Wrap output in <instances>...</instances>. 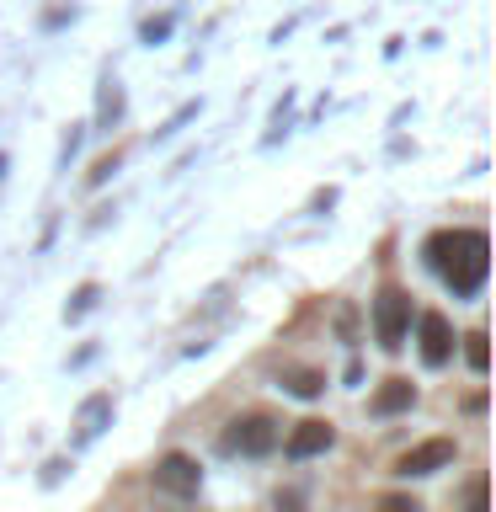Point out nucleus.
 <instances>
[{
  "label": "nucleus",
  "mask_w": 496,
  "mask_h": 512,
  "mask_svg": "<svg viewBox=\"0 0 496 512\" xmlns=\"http://www.w3.org/2000/svg\"><path fill=\"white\" fill-rule=\"evenodd\" d=\"M283 390L294 395V400H320V395H326V368L288 363V368H283Z\"/></svg>",
  "instance_id": "10"
},
{
  "label": "nucleus",
  "mask_w": 496,
  "mask_h": 512,
  "mask_svg": "<svg viewBox=\"0 0 496 512\" xmlns=\"http://www.w3.org/2000/svg\"><path fill=\"white\" fill-rule=\"evenodd\" d=\"M123 123V86L118 75H102V91H96V134H112Z\"/></svg>",
  "instance_id": "11"
},
{
  "label": "nucleus",
  "mask_w": 496,
  "mask_h": 512,
  "mask_svg": "<svg viewBox=\"0 0 496 512\" xmlns=\"http://www.w3.org/2000/svg\"><path fill=\"white\" fill-rule=\"evenodd\" d=\"M96 299H102V283H80L70 304H64V320H80V315H91L96 310Z\"/></svg>",
  "instance_id": "13"
},
{
  "label": "nucleus",
  "mask_w": 496,
  "mask_h": 512,
  "mask_svg": "<svg viewBox=\"0 0 496 512\" xmlns=\"http://www.w3.org/2000/svg\"><path fill=\"white\" fill-rule=\"evenodd\" d=\"M411 406H416V384L406 374L379 379V390L368 395V416H400V411H411Z\"/></svg>",
  "instance_id": "9"
},
{
  "label": "nucleus",
  "mask_w": 496,
  "mask_h": 512,
  "mask_svg": "<svg viewBox=\"0 0 496 512\" xmlns=\"http://www.w3.org/2000/svg\"><path fill=\"white\" fill-rule=\"evenodd\" d=\"M278 438H283L278 416L246 411V416H235V422L219 432V448H224V454H240V459H267L272 448H278Z\"/></svg>",
  "instance_id": "3"
},
{
  "label": "nucleus",
  "mask_w": 496,
  "mask_h": 512,
  "mask_svg": "<svg viewBox=\"0 0 496 512\" xmlns=\"http://www.w3.org/2000/svg\"><path fill=\"white\" fill-rule=\"evenodd\" d=\"M107 427H112V395H107V390H96V395L80 400V411H75V448L96 443Z\"/></svg>",
  "instance_id": "8"
},
{
  "label": "nucleus",
  "mask_w": 496,
  "mask_h": 512,
  "mask_svg": "<svg viewBox=\"0 0 496 512\" xmlns=\"http://www.w3.org/2000/svg\"><path fill=\"white\" fill-rule=\"evenodd\" d=\"M454 459H459V443H454V438H422L416 448H406V454L395 459V475H400V480H422V475L448 470Z\"/></svg>",
  "instance_id": "5"
},
{
  "label": "nucleus",
  "mask_w": 496,
  "mask_h": 512,
  "mask_svg": "<svg viewBox=\"0 0 496 512\" xmlns=\"http://www.w3.org/2000/svg\"><path fill=\"white\" fill-rule=\"evenodd\" d=\"M374 512H422V502L406 496V491H384L379 502H374Z\"/></svg>",
  "instance_id": "17"
},
{
  "label": "nucleus",
  "mask_w": 496,
  "mask_h": 512,
  "mask_svg": "<svg viewBox=\"0 0 496 512\" xmlns=\"http://www.w3.org/2000/svg\"><path fill=\"white\" fill-rule=\"evenodd\" d=\"M454 347H459V336H454V326H448L443 310H422V315H416V352H422L427 368H448V363H454Z\"/></svg>",
  "instance_id": "4"
},
{
  "label": "nucleus",
  "mask_w": 496,
  "mask_h": 512,
  "mask_svg": "<svg viewBox=\"0 0 496 512\" xmlns=\"http://www.w3.org/2000/svg\"><path fill=\"white\" fill-rule=\"evenodd\" d=\"M422 262L438 272L454 299H475L491 278V240L480 224H443L422 240Z\"/></svg>",
  "instance_id": "1"
},
{
  "label": "nucleus",
  "mask_w": 496,
  "mask_h": 512,
  "mask_svg": "<svg viewBox=\"0 0 496 512\" xmlns=\"http://www.w3.org/2000/svg\"><path fill=\"white\" fill-rule=\"evenodd\" d=\"M171 27H176V11H160V16H150V22L139 27V38H144V43H166Z\"/></svg>",
  "instance_id": "15"
},
{
  "label": "nucleus",
  "mask_w": 496,
  "mask_h": 512,
  "mask_svg": "<svg viewBox=\"0 0 496 512\" xmlns=\"http://www.w3.org/2000/svg\"><path fill=\"white\" fill-rule=\"evenodd\" d=\"M459 502H464V512H486V475H470V480H464Z\"/></svg>",
  "instance_id": "16"
},
{
  "label": "nucleus",
  "mask_w": 496,
  "mask_h": 512,
  "mask_svg": "<svg viewBox=\"0 0 496 512\" xmlns=\"http://www.w3.org/2000/svg\"><path fill=\"white\" fill-rule=\"evenodd\" d=\"M198 486H203V464L192 459V454H182V448H171V454H160V464H155V491H166V496H198Z\"/></svg>",
  "instance_id": "6"
},
{
  "label": "nucleus",
  "mask_w": 496,
  "mask_h": 512,
  "mask_svg": "<svg viewBox=\"0 0 496 512\" xmlns=\"http://www.w3.org/2000/svg\"><path fill=\"white\" fill-rule=\"evenodd\" d=\"M278 512H304V491H294V486L278 491Z\"/></svg>",
  "instance_id": "18"
},
{
  "label": "nucleus",
  "mask_w": 496,
  "mask_h": 512,
  "mask_svg": "<svg viewBox=\"0 0 496 512\" xmlns=\"http://www.w3.org/2000/svg\"><path fill=\"white\" fill-rule=\"evenodd\" d=\"M374 342L384 352H400L406 347V336H411V320H416V304L411 294L400 283H379V294H374Z\"/></svg>",
  "instance_id": "2"
},
{
  "label": "nucleus",
  "mask_w": 496,
  "mask_h": 512,
  "mask_svg": "<svg viewBox=\"0 0 496 512\" xmlns=\"http://www.w3.org/2000/svg\"><path fill=\"white\" fill-rule=\"evenodd\" d=\"M123 155H128V144H112L107 155H96V160H91V171H86V187H102L107 176H112V171L123 166Z\"/></svg>",
  "instance_id": "12"
},
{
  "label": "nucleus",
  "mask_w": 496,
  "mask_h": 512,
  "mask_svg": "<svg viewBox=\"0 0 496 512\" xmlns=\"http://www.w3.org/2000/svg\"><path fill=\"white\" fill-rule=\"evenodd\" d=\"M278 443H283V454L294 464H304V459L326 454V448L336 443V427L326 422V416H304V422H294V427H288V438H278Z\"/></svg>",
  "instance_id": "7"
},
{
  "label": "nucleus",
  "mask_w": 496,
  "mask_h": 512,
  "mask_svg": "<svg viewBox=\"0 0 496 512\" xmlns=\"http://www.w3.org/2000/svg\"><path fill=\"white\" fill-rule=\"evenodd\" d=\"M464 358H470L475 374H486V363H491V352H486V326H475L470 336H464Z\"/></svg>",
  "instance_id": "14"
}]
</instances>
